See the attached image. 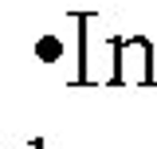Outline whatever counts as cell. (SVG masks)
I'll return each instance as SVG.
<instances>
[{"mask_svg": "<svg viewBox=\"0 0 157 149\" xmlns=\"http://www.w3.org/2000/svg\"><path fill=\"white\" fill-rule=\"evenodd\" d=\"M114 55H118V71L114 82H137V86H149L157 74H153V43L145 36L134 39H118L114 43Z\"/></svg>", "mask_w": 157, "mask_h": 149, "instance_id": "obj_1", "label": "cell"}]
</instances>
